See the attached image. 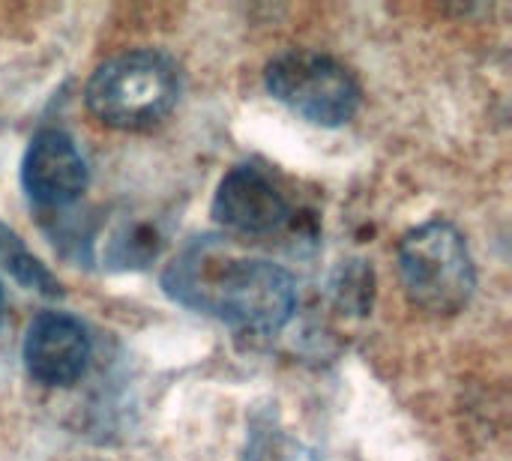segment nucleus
Returning <instances> with one entry per match:
<instances>
[{
  "mask_svg": "<svg viewBox=\"0 0 512 461\" xmlns=\"http://www.w3.org/2000/svg\"><path fill=\"white\" fill-rule=\"evenodd\" d=\"M213 216L240 234H273L291 219V204L261 168L237 165L213 195Z\"/></svg>",
  "mask_w": 512,
  "mask_h": 461,
  "instance_id": "nucleus-7",
  "label": "nucleus"
},
{
  "mask_svg": "<svg viewBox=\"0 0 512 461\" xmlns=\"http://www.w3.org/2000/svg\"><path fill=\"white\" fill-rule=\"evenodd\" d=\"M0 315H3V288H0Z\"/></svg>",
  "mask_w": 512,
  "mask_h": 461,
  "instance_id": "nucleus-10",
  "label": "nucleus"
},
{
  "mask_svg": "<svg viewBox=\"0 0 512 461\" xmlns=\"http://www.w3.org/2000/svg\"><path fill=\"white\" fill-rule=\"evenodd\" d=\"M243 461H315V459H312V453H309L300 441H294V438H288V435H282V432L258 429V432L252 435L249 447H246V456H243Z\"/></svg>",
  "mask_w": 512,
  "mask_h": 461,
  "instance_id": "nucleus-9",
  "label": "nucleus"
},
{
  "mask_svg": "<svg viewBox=\"0 0 512 461\" xmlns=\"http://www.w3.org/2000/svg\"><path fill=\"white\" fill-rule=\"evenodd\" d=\"M0 267H3L15 282H21L24 288L39 291V294H45V297H60L57 279H54V276L45 270V264H39V261L24 249V243H21L12 231H6V228H0Z\"/></svg>",
  "mask_w": 512,
  "mask_h": 461,
  "instance_id": "nucleus-8",
  "label": "nucleus"
},
{
  "mask_svg": "<svg viewBox=\"0 0 512 461\" xmlns=\"http://www.w3.org/2000/svg\"><path fill=\"white\" fill-rule=\"evenodd\" d=\"M87 327L66 312H39L24 336V369L42 387L75 384L90 360Z\"/></svg>",
  "mask_w": 512,
  "mask_h": 461,
  "instance_id": "nucleus-5",
  "label": "nucleus"
},
{
  "mask_svg": "<svg viewBox=\"0 0 512 461\" xmlns=\"http://www.w3.org/2000/svg\"><path fill=\"white\" fill-rule=\"evenodd\" d=\"M264 84L276 102L315 126H342L360 108V84L330 54L285 51L267 63Z\"/></svg>",
  "mask_w": 512,
  "mask_h": 461,
  "instance_id": "nucleus-4",
  "label": "nucleus"
},
{
  "mask_svg": "<svg viewBox=\"0 0 512 461\" xmlns=\"http://www.w3.org/2000/svg\"><path fill=\"white\" fill-rule=\"evenodd\" d=\"M165 288L180 303L249 333H276L297 309V285L285 267L264 258H222L219 249L201 246L174 261Z\"/></svg>",
  "mask_w": 512,
  "mask_h": 461,
  "instance_id": "nucleus-1",
  "label": "nucleus"
},
{
  "mask_svg": "<svg viewBox=\"0 0 512 461\" xmlns=\"http://www.w3.org/2000/svg\"><path fill=\"white\" fill-rule=\"evenodd\" d=\"M399 273L408 300L429 315L462 312L477 288L468 243L447 219H432L402 237Z\"/></svg>",
  "mask_w": 512,
  "mask_h": 461,
  "instance_id": "nucleus-3",
  "label": "nucleus"
},
{
  "mask_svg": "<svg viewBox=\"0 0 512 461\" xmlns=\"http://www.w3.org/2000/svg\"><path fill=\"white\" fill-rule=\"evenodd\" d=\"M21 186L33 204L48 210L78 201L87 189V162L75 141L60 129L36 132L21 162Z\"/></svg>",
  "mask_w": 512,
  "mask_h": 461,
  "instance_id": "nucleus-6",
  "label": "nucleus"
},
{
  "mask_svg": "<svg viewBox=\"0 0 512 461\" xmlns=\"http://www.w3.org/2000/svg\"><path fill=\"white\" fill-rule=\"evenodd\" d=\"M87 108L111 129L141 132L171 114L180 96L177 63L153 48L126 51L102 63L87 81Z\"/></svg>",
  "mask_w": 512,
  "mask_h": 461,
  "instance_id": "nucleus-2",
  "label": "nucleus"
}]
</instances>
